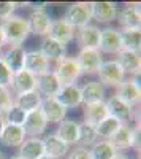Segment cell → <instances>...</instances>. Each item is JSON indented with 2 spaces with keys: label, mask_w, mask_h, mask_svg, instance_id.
<instances>
[{
  "label": "cell",
  "mask_w": 141,
  "mask_h": 159,
  "mask_svg": "<svg viewBox=\"0 0 141 159\" xmlns=\"http://www.w3.org/2000/svg\"><path fill=\"white\" fill-rule=\"evenodd\" d=\"M53 72H54V75L57 76L60 86L76 84V81H78L79 76L83 75L78 62H76V59H75V57H68V56L63 57V59L59 61V62H56Z\"/></svg>",
  "instance_id": "5"
},
{
  "label": "cell",
  "mask_w": 141,
  "mask_h": 159,
  "mask_svg": "<svg viewBox=\"0 0 141 159\" xmlns=\"http://www.w3.org/2000/svg\"><path fill=\"white\" fill-rule=\"evenodd\" d=\"M41 100H43V97L36 91H30V92H24V94L15 96V105L22 108L25 113L38 110L41 105Z\"/></svg>",
  "instance_id": "30"
},
{
  "label": "cell",
  "mask_w": 141,
  "mask_h": 159,
  "mask_svg": "<svg viewBox=\"0 0 141 159\" xmlns=\"http://www.w3.org/2000/svg\"><path fill=\"white\" fill-rule=\"evenodd\" d=\"M89 151L92 159H113V156L116 154V148L111 145L109 140H97L89 148Z\"/></svg>",
  "instance_id": "34"
},
{
  "label": "cell",
  "mask_w": 141,
  "mask_h": 159,
  "mask_svg": "<svg viewBox=\"0 0 141 159\" xmlns=\"http://www.w3.org/2000/svg\"><path fill=\"white\" fill-rule=\"evenodd\" d=\"M3 46H6V40H5V34H3V29H2V24H0V51H2Z\"/></svg>",
  "instance_id": "40"
},
{
  "label": "cell",
  "mask_w": 141,
  "mask_h": 159,
  "mask_svg": "<svg viewBox=\"0 0 141 159\" xmlns=\"http://www.w3.org/2000/svg\"><path fill=\"white\" fill-rule=\"evenodd\" d=\"M46 127H48V121H46V118L40 108L27 113L25 121L22 124V129H24L27 137H40L41 134H45Z\"/></svg>",
  "instance_id": "17"
},
{
  "label": "cell",
  "mask_w": 141,
  "mask_h": 159,
  "mask_svg": "<svg viewBox=\"0 0 141 159\" xmlns=\"http://www.w3.org/2000/svg\"><path fill=\"white\" fill-rule=\"evenodd\" d=\"M119 7L114 2H92V21L98 24H109L116 21Z\"/></svg>",
  "instance_id": "16"
},
{
  "label": "cell",
  "mask_w": 141,
  "mask_h": 159,
  "mask_svg": "<svg viewBox=\"0 0 141 159\" xmlns=\"http://www.w3.org/2000/svg\"><path fill=\"white\" fill-rule=\"evenodd\" d=\"M10 89L13 92V96H19V94H24V92L36 91V76H33L25 69H22L16 73H13Z\"/></svg>",
  "instance_id": "15"
},
{
  "label": "cell",
  "mask_w": 141,
  "mask_h": 159,
  "mask_svg": "<svg viewBox=\"0 0 141 159\" xmlns=\"http://www.w3.org/2000/svg\"><path fill=\"white\" fill-rule=\"evenodd\" d=\"M109 142L116 148V151L125 153L130 148H139V127H133L130 124H121V127L114 132Z\"/></svg>",
  "instance_id": "3"
},
{
  "label": "cell",
  "mask_w": 141,
  "mask_h": 159,
  "mask_svg": "<svg viewBox=\"0 0 141 159\" xmlns=\"http://www.w3.org/2000/svg\"><path fill=\"white\" fill-rule=\"evenodd\" d=\"M0 54H2V51H0Z\"/></svg>",
  "instance_id": "46"
},
{
  "label": "cell",
  "mask_w": 141,
  "mask_h": 159,
  "mask_svg": "<svg viewBox=\"0 0 141 159\" xmlns=\"http://www.w3.org/2000/svg\"><path fill=\"white\" fill-rule=\"evenodd\" d=\"M40 110L45 115L48 124H59L60 121L67 118L68 110L63 107L62 103H59L56 99H43L41 105H40Z\"/></svg>",
  "instance_id": "18"
},
{
  "label": "cell",
  "mask_w": 141,
  "mask_h": 159,
  "mask_svg": "<svg viewBox=\"0 0 141 159\" xmlns=\"http://www.w3.org/2000/svg\"><path fill=\"white\" fill-rule=\"evenodd\" d=\"M121 124H122V123H119L118 119H114L113 116L105 118L103 121L98 123V124L95 126L98 140H109V139L114 135V132L121 127Z\"/></svg>",
  "instance_id": "33"
},
{
  "label": "cell",
  "mask_w": 141,
  "mask_h": 159,
  "mask_svg": "<svg viewBox=\"0 0 141 159\" xmlns=\"http://www.w3.org/2000/svg\"><path fill=\"white\" fill-rule=\"evenodd\" d=\"M60 89H62V86L53 70L36 76V92L43 99H56Z\"/></svg>",
  "instance_id": "13"
},
{
  "label": "cell",
  "mask_w": 141,
  "mask_h": 159,
  "mask_svg": "<svg viewBox=\"0 0 141 159\" xmlns=\"http://www.w3.org/2000/svg\"><path fill=\"white\" fill-rule=\"evenodd\" d=\"M113 159H132V157L124 151H116V154L113 156Z\"/></svg>",
  "instance_id": "41"
},
{
  "label": "cell",
  "mask_w": 141,
  "mask_h": 159,
  "mask_svg": "<svg viewBox=\"0 0 141 159\" xmlns=\"http://www.w3.org/2000/svg\"><path fill=\"white\" fill-rule=\"evenodd\" d=\"M78 127L79 123H76L75 119L65 118L57 124V130L54 132V135H57L62 142H65L68 147H71V145L78 143Z\"/></svg>",
  "instance_id": "26"
},
{
  "label": "cell",
  "mask_w": 141,
  "mask_h": 159,
  "mask_svg": "<svg viewBox=\"0 0 141 159\" xmlns=\"http://www.w3.org/2000/svg\"><path fill=\"white\" fill-rule=\"evenodd\" d=\"M13 105H15V96L10 88L0 86V115H5Z\"/></svg>",
  "instance_id": "36"
},
{
  "label": "cell",
  "mask_w": 141,
  "mask_h": 159,
  "mask_svg": "<svg viewBox=\"0 0 141 159\" xmlns=\"http://www.w3.org/2000/svg\"><path fill=\"white\" fill-rule=\"evenodd\" d=\"M0 159H6V156H5L3 151H0Z\"/></svg>",
  "instance_id": "43"
},
{
  "label": "cell",
  "mask_w": 141,
  "mask_h": 159,
  "mask_svg": "<svg viewBox=\"0 0 141 159\" xmlns=\"http://www.w3.org/2000/svg\"><path fill=\"white\" fill-rule=\"evenodd\" d=\"M121 30V42L124 51L139 52L141 48V29H119Z\"/></svg>",
  "instance_id": "31"
},
{
  "label": "cell",
  "mask_w": 141,
  "mask_h": 159,
  "mask_svg": "<svg viewBox=\"0 0 141 159\" xmlns=\"http://www.w3.org/2000/svg\"><path fill=\"white\" fill-rule=\"evenodd\" d=\"M6 159H21V157H19V156H16V154H13L11 157H6Z\"/></svg>",
  "instance_id": "44"
},
{
  "label": "cell",
  "mask_w": 141,
  "mask_h": 159,
  "mask_svg": "<svg viewBox=\"0 0 141 159\" xmlns=\"http://www.w3.org/2000/svg\"><path fill=\"white\" fill-rule=\"evenodd\" d=\"M83 116H84V123H89L92 126H97L98 123H101L105 118L109 116L105 100L83 105Z\"/></svg>",
  "instance_id": "25"
},
{
  "label": "cell",
  "mask_w": 141,
  "mask_h": 159,
  "mask_svg": "<svg viewBox=\"0 0 141 159\" xmlns=\"http://www.w3.org/2000/svg\"><path fill=\"white\" fill-rule=\"evenodd\" d=\"M41 140H43V147H45V154L53 159H63L70 153L68 145L65 142H62L54 134H48Z\"/></svg>",
  "instance_id": "20"
},
{
  "label": "cell",
  "mask_w": 141,
  "mask_h": 159,
  "mask_svg": "<svg viewBox=\"0 0 141 159\" xmlns=\"http://www.w3.org/2000/svg\"><path fill=\"white\" fill-rule=\"evenodd\" d=\"M105 103H106L109 116H113L114 119H118V121L122 123V124H130V121L135 116V108L133 107H130L129 103L119 100L118 97H114V96L105 99Z\"/></svg>",
  "instance_id": "11"
},
{
  "label": "cell",
  "mask_w": 141,
  "mask_h": 159,
  "mask_svg": "<svg viewBox=\"0 0 141 159\" xmlns=\"http://www.w3.org/2000/svg\"><path fill=\"white\" fill-rule=\"evenodd\" d=\"M43 154H45V147L41 137H27L21 143L16 153V156H19L21 159H40Z\"/></svg>",
  "instance_id": "21"
},
{
  "label": "cell",
  "mask_w": 141,
  "mask_h": 159,
  "mask_svg": "<svg viewBox=\"0 0 141 159\" xmlns=\"http://www.w3.org/2000/svg\"><path fill=\"white\" fill-rule=\"evenodd\" d=\"M25 116H27V113H25L22 108H19L18 105H13V107L3 115L6 124L21 126V127H22V124H24V121H25Z\"/></svg>",
  "instance_id": "35"
},
{
  "label": "cell",
  "mask_w": 141,
  "mask_h": 159,
  "mask_svg": "<svg viewBox=\"0 0 141 159\" xmlns=\"http://www.w3.org/2000/svg\"><path fill=\"white\" fill-rule=\"evenodd\" d=\"M40 159H53V157H49V156H46V154H43V156H41Z\"/></svg>",
  "instance_id": "45"
},
{
  "label": "cell",
  "mask_w": 141,
  "mask_h": 159,
  "mask_svg": "<svg viewBox=\"0 0 141 159\" xmlns=\"http://www.w3.org/2000/svg\"><path fill=\"white\" fill-rule=\"evenodd\" d=\"M98 51L101 52V54H119V52L122 51L121 30L118 27L106 25L105 29H101Z\"/></svg>",
  "instance_id": "9"
},
{
  "label": "cell",
  "mask_w": 141,
  "mask_h": 159,
  "mask_svg": "<svg viewBox=\"0 0 141 159\" xmlns=\"http://www.w3.org/2000/svg\"><path fill=\"white\" fill-rule=\"evenodd\" d=\"M116 61L121 65V69L124 70L125 76L132 75V76H139V69H141V57L139 52L133 51H121L119 54H116Z\"/></svg>",
  "instance_id": "22"
},
{
  "label": "cell",
  "mask_w": 141,
  "mask_h": 159,
  "mask_svg": "<svg viewBox=\"0 0 141 159\" xmlns=\"http://www.w3.org/2000/svg\"><path fill=\"white\" fill-rule=\"evenodd\" d=\"M114 97L129 103L130 107H136L141 100V89H139V76L125 78L124 81L114 88Z\"/></svg>",
  "instance_id": "6"
},
{
  "label": "cell",
  "mask_w": 141,
  "mask_h": 159,
  "mask_svg": "<svg viewBox=\"0 0 141 159\" xmlns=\"http://www.w3.org/2000/svg\"><path fill=\"white\" fill-rule=\"evenodd\" d=\"M24 69L33 76H40L51 70V62L46 59V56L40 49H30V51H25Z\"/></svg>",
  "instance_id": "12"
},
{
  "label": "cell",
  "mask_w": 141,
  "mask_h": 159,
  "mask_svg": "<svg viewBox=\"0 0 141 159\" xmlns=\"http://www.w3.org/2000/svg\"><path fill=\"white\" fill-rule=\"evenodd\" d=\"M79 89H81L83 105L105 100V88L101 86L97 80H89V81H86L83 86H79Z\"/></svg>",
  "instance_id": "27"
},
{
  "label": "cell",
  "mask_w": 141,
  "mask_h": 159,
  "mask_svg": "<svg viewBox=\"0 0 141 159\" xmlns=\"http://www.w3.org/2000/svg\"><path fill=\"white\" fill-rule=\"evenodd\" d=\"M116 21L119 22L121 29H141L139 3H127L119 10Z\"/></svg>",
  "instance_id": "14"
},
{
  "label": "cell",
  "mask_w": 141,
  "mask_h": 159,
  "mask_svg": "<svg viewBox=\"0 0 141 159\" xmlns=\"http://www.w3.org/2000/svg\"><path fill=\"white\" fill-rule=\"evenodd\" d=\"M48 37H51L53 40L59 42L60 45L67 46L68 43H71L75 40V29L63 19H53Z\"/></svg>",
  "instance_id": "19"
},
{
  "label": "cell",
  "mask_w": 141,
  "mask_h": 159,
  "mask_svg": "<svg viewBox=\"0 0 141 159\" xmlns=\"http://www.w3.org/2000/svg\"><path fill=\"white\" fill-rule=\"evenodd\" d=\"M0 24H2L8 46H22V43L30 35V27H29L27 18H22L19 15H13L8 19L2 21Z\"/></svg>",
  "instance_id": "1"
},
{
  "label": "cell",
  "mask_w": 141,
  "mask_h": 159,
  "mask_svg": "<svg viewBox=\"0 0 141 159\" xmlns=\"http://www.w3.org/2000/svg\"><path fill=\"white\" fill-rule=\"evenodd\" d=\"M56 100L59 103H62L67 110L68 108H75V107H79V105H83L79 86L78 84L62 86V89L59 91V94L56 96Z\"/></svg>",
  "instance_id": "29"
},
{
  "label": "cell",
  "mask_w": 141,
  "mask_h": 159,
  "mask_svg": "<svg viewBox=\"0 0 141 159\" xmlns=\"http://www.w3.org/2000/svg\"><path fill=\"white\" fill-rule=\"evenodd\" d=\"M11 80H13V72L8 69L6 64H5L2 59H0V86L10 88Z\"/></svg>",
  "instance_id": "37"
},
{
  "label": "cell",
  "mask_w": 141,
  "mask_h": 159,
  "mask_svg": "<svg viewBox=\"0 0 141 159\" xmlns=\"http://www.w3.org/2000/svg\"><path fill=\"white\" fill-rule=\"evenodd\" d=\"M101 29L97 24H87L84 27L75 29V40L79 49H98Z\"/></svg>",
  "instance_id": "8"
},
{
  "label": "cell",
  "mask_w": 141,
  "mask_h": 159,
  "mask_svg": "<svg viewBox=\"0 0 141 159\" xmlns=\"http://www.w3.org/2000/svg\"><path fill=\"white\" fill-rule=\"evenodd\" d=\"M5 118H3V115H0V134H2V130H3V127H5Z\"/></svg>",
  "instance_id": "42"
},
{
  "label": "cell",
  "mask_w": 141,
  "mask_h": 159,
  "mask_svg": "<svg viewBox=\"0 0 141 159\" xmlns=\"http://www.w3.org/2000/svg\"><path fill=\"white\" fill-rule=\"evenodd\" d=\"M27 21H29L30 34L38 35V37H41V38L43 37H48L51 22H53V18L49 16V13L46 11V8H33L30 11Z\"/></svg>",
  "instance_id": "10"
},
{
  "label": "cell",
  "mask_w": 141,
  "mask_h": 159,
  "mask_svg": "<svg viewBox=\"0 0 141 159\" xmlns=\"http://www.w3.org/2000/svg\"><path fill=\"white\" fill-rule=\"evenodd\" d=\"M40 51L46 56L49 62H59L63 57H67V46L60 45L59 42L53 40L51 37H43L40 43Z\"/></svg>",
  "instance_id": "24"
},
{
  "label": "cell",
  "mask_w": 141,
  "mask_h": 159,
  "mask_svg": "<svg viewBox=\"0 0 141 159\" xmlns=\"http://www.w3.org/2000/svg\"><path fill=\"white\" fill-rule=\"evenodd\" d=\"M65 22H68L73 29H79L91 24L92 21V2H75L70 3L63 13Z\"/></svg>",
  "instance_id": "2"
},
{
  "label": "cell",
  "mask_w": 141,
  "mask_h": 159,
  "mask_svg": "<svg viewBox=\"0 0 141 159\" xmlns=\"http://www.w3.org/2000/svg\"><path fill=\"white\" fill-rule=\"evenodd\" d=\"M25 139H27V135H25V132L21 126L5 124L2 134H0V143L8 148H19Z\"/></svg>",
  "instance_id": "28"
},
{
  "label": "cell",
  "mask_w": 141,
  "mask_h": 159,
  "mask_svg": "<svg viewBox=\"0 0 141 159\" xmlns=\"http://www.w3.org/2000/svg\"><path fill=\"white\" fill-rule=\"evenodd\" d=\"M75 59L83 75H97L100 65L103 64V54L98 49H79Z\"/></svg>",
  "instance_id": "7"
},
{
  "label": "cell",
  "mask_w": 141,
  "mask_h": 159,
  "mask_svg": "<svg viewBox=\"0 0 141 159\" xmlns=\"http://www.w3.org/2000/svg\"><path fill=\"white\" fill-rule=\"evenodd\" d=\"M16 8H18V3L15 2H0V21H5L10 16H13Z\"/></svg>",
  "instance_id": "38"
},
{
  "label": "cell",
  "mask_w": 141,
  "mask_h": 159,
  "mask_svg": "<svg viewBox=\"0 0 141 159\" xmlns=\"http://www.w3.org/2000/svg\"><path fill=\"white\" fill-rule=\"evenodd\" d=\"M98 140L97 137V130H95V126L89 124V123H79V127H78V143L76 147H83V148H89Z\"/></svg>",
  "instance_id": "32"
},
{
  "label": "cell",
  "mask_w": 141,
  "mask_h": 159,
  "mask_svg": "<svg viewBox=\"0 0 141 159\" xmlns=\"http://www.w3.org/2000/svg\"><path fill=\"white\" fill-rule=\"evenodd\" d=\"M0 59L8 65V69L13 73H16V72L24 69L25 49H24V46H8L2 54H0Z\"/></svg>",
  "instance_id": "23"
},
{
  "label": "cell",
  "mask_w": 141,
  "mask_h": 159,
  "mask_svg": "<svg viewBox=\"0 0 141 159\" xmlns=\"http://www.w3.org/2000/svg\"><path fill=\"white\" fill-rule=\"evenodd\" d=\"M67 159H92L91 151L89 148H83V147H76L73 151H70L67 154Z\"/></svg>",
  "instance_id": "39"
},
{
  "label": "cell",
  "mask_w": 141,
  "mask_h": 159,
  "mask_svg": "<svg viewBox=\"0 0 141 159\" xmlns=\"http://www.w3.org/2000/svg\"><path fill=\"white\" fill-rule=\"evenodd\" d=\"M97 76H98V83L105 89L106 88H118L127 78L116 59L103 61V64L100 65V69L97 72Z\"/></svg>",
  "instance_id": "4"
}]
</instances>
